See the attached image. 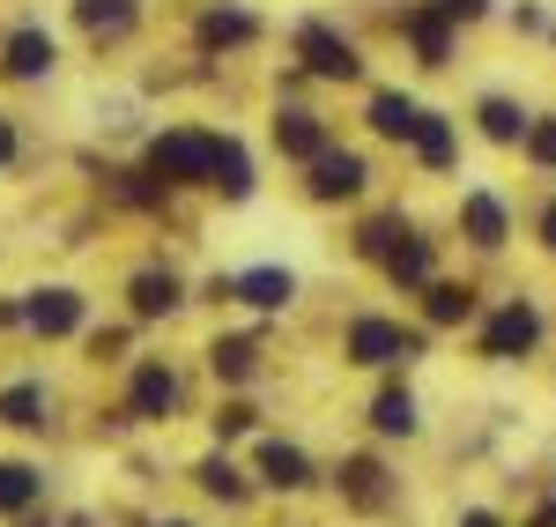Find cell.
<instances>
[{
    "label": "cell",
    "instance_id": "6da1fadb",
    "mask_svg": "<svg viewBox=\"0 0 556 527\" xmlns=\"http://www.w3.org/2000/svg\"><path fill=\"white\" fill-rule=\"evenodd\" d=\"M141 172L164 178V186H208L215 172V134L208 127H156L149 141H141Z\"/></svg>",
    "mask_w": 556,
    "mask_h": 527
},
{
    "label": "cell",
    "instance_id": "7a4b0ae2",
    "mask_svg": "<svg viewBox=\"0 0 556 527\" xmlns=\"http://www.w3.org/2000/svg\"><path fill=\"white\" fill-rule=\"evenodd\" d=\"M178 409H186V379H178V364H172V356H134L119 416H127V424H172Z\"/></svg>",
    "mask_w": 556,
    "mask_h": 527
},
{
    "label": "cell",
    "instance_id": "3957f363",
    "mask_svg": "<svg viewBox=\"0 0 556 527\" xmlns=\"http://www.w3.org/2000/svg\"><path fill=\"white\" fill-rule=\"evenodd\" d=\"M89 327V298L75 283H38V290H23V335H38V342H75Z\"/></svg>",
    "mask_w": 556,
    "mask_h": 527
},
{
    "label": "cell",
    "instance_id": "277c9868",
    "mask_svg": "<svg viewBox=\"0 0 556 527\" xmlns=\"http://www.w3.org/2000/svg\"><path fill=\"white\" fill-rule=\"evenodd\" d=\"M342 350H349V364H364V372H393V364H408V356L424 350V335H408L401 319H379V312H356Z\"/></svg>",
    "mask_w": 556,
    "mask_h": 527
},
{
    "label": "cell",
    "instance_id": "5b68a950",
    "mask_svg": "<svg viewBox=\"0 0 556 527\" xmlns=\"http://www.w3.org/2000/svg\"><path fill=\"white\" fill-rule=\"evenodd\" d=\"M119 298H127L134 327H156V319H178V312H186V275L164 267V261H149V267H134V275H127Z\"/></svg>",
    "mask_w": 556,
    "mask_h": 527
},
{
    "label": "cell",
    "instance_id": "8992f818",
    "mask_svg": "<svg viewBox=\"0 0 556 527\" xmlns=\"http://www.w3.org/2000/svg\"><path fill=\"white\" fill-rule=\"evenodd\" d=\"M298 60H304V75H319V83H356L364 75V52L334 30V23H298Z\"/></svg>",
    "mask_w": 556,
    "mask_h": 527
},
{
    "label": "cell",
    "instance_id": "52a82bcc",
    "mask_svg": "<svg viewBox=\"0 0 556 527\" xmlns=\"http://www.w3.org/2000/svg\"><path fill=\"white\" fill-rule=\"evenodd\" d=\"M52 67H60V45H52L45 23H15V30L0 38V75H8V83H45Z\"/></svg>",
    "mask_w": 556,
    "mask_h": 527
},
{
    "label": "cell",
    "instance_id": "ba28073f",
    "mask_svg": "<svg viewBox=\"0 0 556 527\" xmlns=\"http://www.w3.org/2000/svg\"><path fill=\"white\" fill-rule=\"evenodd\" d=\"M542 342V312L527 305V298H513V305L490 312V327H482V356L490 364H513V356H527Z\"/></svg>",
    "mask_w": 556,
    "mask_h": 527
},
{
    "label": "cell",
    "instance_id": "9c48e42d",
    "mask_svg": "<svg viewBox=\"0 0 556 527\" xmlns=\"http://www.w3.org/2000/svg\"><path fill=\"white\" fill-rule=\"evenodd\" d=\"M230 305H245V312H290L298 305V275L290 267H275V261H260V267H238V290H230Z\"/></svg>",
    "mask_w": 556,
    "mask_h": 527
},
{
    "label": "cell",
    "instance_id": "30bf717a",
    "mask_svg": "<svg viewBox=\"0 0 556 527\" xmlns=\"http://www.w3.org/2000/svg\"><path fill=\"white\" fill-rule=\"evenodd\" d=\"M253 476H260V490H282V498H298V490H312V453H304L298 439H260Z\"/></svg>",
    "mask_w": 556,
    "mask_h": 527
},
{
    "label": "cell",
    "instance_id": "8fae6325",
    "mask_svg": "<svg viewBox=\"0 0 556 527\" xmlns=\"http://www.w3.org/2000/svg\"><path fill=\"white\" fill-rule=\"evenodd\" d=\"M364 178H371V172H364L356 149H327L319 164H304V193H312V201H356Z\"/></svg>",
    "mask_w": 556,
    "mask_h": 527
},
{
    "label": "cell",
    "instance_id": "7c38bea8",
    "mask_svg": "<svg viewBox=\"0 0 556 527\" xmlns=\"http://www.w3.org/2000/svg\"><path fill=\"white\" fill-rule=\"evenodd\" d=\"M401 38L416 45L424 67H445V60H453V15H445L438 0H416V8L401 15Z\"/></svg>",
    "mask_w": 556,
    "mask_h": 527
},
{
    "label": "cell",
    "instance_id": "4fadbf2b",
    "mask_svg": "<svg viewBox=\"0 0 556 527\" xmlns=\"http://www.w3.org/2000/svg\"><path fill=\"white\" fill-rule=\"evenodd\" d=\"M275 149H282L290 164H319L334 141H327V120H319V112H298V104H282V112H275Z\"/></svg>",
    "mask_w": 556,
    "mask_h": 527
},
{
    "label": "cell",
    "instance_id": "5bb4252c",
    "mask_svg": "<svg viewBox=\"0 0 556 527\" xmlns=\"http://www.w3.org/2000/svg\"><path fill=\"white\" fill-rule=\"evenodd\" d=\"M52 424V387L45 379H8L0 387V431H45Z\"/></svg>",
    "mask_w": 556,
    "mask_h": 527
},
{
    "label": "cell",
    "instance_id": "9a60e30c",
    "mask_svg": "<svg viewBox=\"0 0 556 527\" xmlns=\"http://www.w3.org/2000/svg\"><path fill=\"white\" fill-rule=\"evenodd\" d=\"M253 149L238 141V134H215V172H208V193H223V201H253Z\"/></svg>",
    "mask_w": 556,
    "mask_h": 527
},
{
    "label": "cell",
    "instance_id": "2e32d148",
    "mask_svg": "<svg viewBox=\"0 0 556 527\" xmlns=\"http://www.w3.org/2000/svg\"><path fill=\"white\" fill-rule=\"evenodd\" d=\"M193 484H201V498H215V505H245V498H253V476L230 461V446H215V453L193 461Z\"/></svg>",
    "mask_w": 556,
    "mask_h": 527
},
{
    "label": "cell",
    "instance_id": "e0dca14e",
    "mask_svg": "<svg viewBox=\"0 0 556 527\" xmlns=\"http://www.w3.org/2000/svg\"><path fill=\"white\" fill-rule=\"evenodd\" d=\"M379 267H386V283H393V290H430V283H438V246L408 230V238H401Z\"/></svg>",
    "mask_w": 556,
    "mask_h": 527
},
{
    "label": "cell",
    "instance_id": "ac0fdd59",
    "mask_svg": "<svg viewBox=\"0 0 556 527\" xmlns=\"http://www.w3.org/2000/svg\"><path fill=\"white\" fill-rule=\"evenodd\" d=\"M253 38H260V15H245V8H201V23H193L201 52H238Z\"/></svg>",
    "mask_w": 556,
    "mask_h": 527
},
{
    "label": "cell",
    "instance_id": "d6986e66",
    "mask_svg": "<svg viewBox=\"0 0 556 527\" xmlns=\"http://www.w3.org/2000/svg\"><path fill=\"white\" fill-rule=\"evenodd\" d=\"M208 372L223 379V387H245V379H260V335H208Z\"/></svg>",
    "mask_w": 556,
    "mask_h": 527
},
{
    "label": "cell",
    "instance_id": "ffe728a7",
    "mask_svg": "<svg viewBox=\"0 0 556 527\" xmlns=\"http://www.w3.org/2000/svg\"><path fill=\"white\" fill-rule=\"evenodd\" d=\"M505 230H513V216H505V201L475 186L468 201H460V238H468V246H482V253H497V246H505Z\"/></svg>",
    "mask_w": 556,
    "mask_h": 527
},
{
    "label": "cell",
    "instance_id": "44dd1931",
    "mask_svg": "<svg viewBox=\"0 0 556 527\" xmlns=\"http://www.w3.org/2000/svg\"><path fill=\"white\" fill-rule=\"evenodd\" d=\"M334 484H342V498L356 505V513H379L386 498H393V484H386V468L371 461V453H349L342 468H334Z\"/></svg>",
    "mask_w": 556,
    "mask_h": 527
},
{
    "label": "cell",
    "instance_id": "7402d4cb",
    "mask_svg": "<svg viewBox=\"0 0 556 527\" xmlns=\"http://www.w3.org/2000/svg\"><path fill=\"white\" fill-rule=\"evenodd\" d=\"M364 120H371V134H386V141H416V127H424V104H416L408 89H379Z\"/></svg>",
    "mask_w": 556,
    "mask_h": 527
},
{
    "label": "cell",
    "instance_id": "603a6c76",
    "mask_svg": "<svg viewBox=\"0 0 556 527\" xmlns=\"http://www.w3.org/2000/svg\"><path fill=\"white\" fill-rule=\"evenodd\" d=\"M371 431H379V439H416V431H424L416 394H408V387H379V394H371Z\"/></svg>",
    "mask_w": 556,
    "mask_h": 527
},
{
    "label": "cell",
    "instance_id": "cb8c5ba5",
    "mask_svg": "<svg viewBox=\"0 0 556 527\" xmlns=\"http://www.w3.org/2000/svg\"><path fill=\"white\" fill-rule=\"evenodd\" d=\"M38 498H45V468H30V461H0V520H23Z\"/></svg>",
    "mask_w": 556,
    "mask_h": 527
},
{
    "label": "cell",
    "instance_id": "d4e9b609",
    "mask_svg": "<svg viewBox=\"0 0 556 527\" xmlns=\"http://www.w3.org/2000/svg\"><path fill=\"white\" fill-rule=\"evenodd\" d=\"M75 23H83L89 38H127L134 23H141V0H75Z\"/></svg>",
    "mask_w": 556,
    "mask_h": 527
},
{
    "label": "cell",
    "instance_id": "484cf974",
    "mask_svg": "<svg viewBox=\"0 0 556 527\" xmlns=\"http://www.w3.org/2000/svg\"><path fill=\"white\" fill-rule=\"evenodd\" d=\"M408 149L424 156V172H453L460 134H453V120H445V112H424V127H416V141H408Z\"/></svg>",
    "mask_w": 556,
    "mask_h": 527
},
{
    "label": "cell",
    "instance_id": "4316f807",
    "mask_svg": "<svg viewBox=\"0 0 556 527\" xmlns=\"http://www.w3.org/2000/svg\"><path fill=\"white\" fill-rule=\"evenodd\" d=\"M475 120H482V134H490L497 149H519V141H527V127H534L513 97H482V104H475Z\"/></svg>",
    "mask_w": 556,
    "mask_h": 527
},
{
    "label": "cell",
    "instance_id": "83f0119b",
    "mask_svg": "<svg viewBox=\"0 0 556 527\" xmlns=\"http://www.w3.org/2000/svg\"><path fill=\"white\" fill-rule=\"evenodd\" d=\"M475 312H482V305H475L468 283H430V290H424V319H430V327H460V319H475Z\"/></svg>",
    "mask_w": 556,
    "mask_h": 527
},
{
    "label": "cell",
    "instance_id": "f1b7e54d",
    "mask_svg": "<svg viewBox=\"0 0 556 527\" xmlns=\"http://www.w3.org/2000/svg\"><path fill=\"white\" fill-rule=\"evenodd\" d=\"M215 446H230V439H245V431H260V409L245 394H230V401H215Z\"/></svg>",
    "mask_w": 556,
    "mask_h": 527
},
{
    "label": "cell",
    "instance_id": "f546056e",
    "mask_svg": "<svg viewBox=\"0 0 556 527\" xmlns=\"http://www.w3.org/2000/svg\"><path fill=\"white\" fill-rule=\"evenodd\" d=\"M401 238H408V223H401V216H379V223H364V230H356V253H364V261H386Z\"/></svg>",
    "mask_w": 556,
    "mask_h": 527
},
{
    "label": "cell",
    "instance_id": "4dcf8cb0",
    "mask_svg": "<svg viewBox=\"0 0 556 527\" xmlns=\"http://www.w3.org/2000/svg\"><path fill=\"white\" fill-rule=\"evenodd\" d=\"M127 342H134V319L97 327V335H89V364H127Z\"/></svg>",
    "mask_w": 556,
    "mask_h": 527
},
{
    "label": "cell",
    "instance_id": "1f68e13d",
    "mask_svg": "<svg viewBox=\"0 0 556 527\" xmlns=\"http://www.w3.org/2000/svg\"><path fill=\"white\" fill-rule=\"evenodd\" d=\"M519 149H527V156H534L542 172H556V112H542V120L527 127V141H519Z\"/></svg>",
    "mask_w": 556,
    "mask_h": 527
},
{
    "label": "cell",
    "instance_id": "d6a6232c",
    "mask_svg": "<svg viewBox=\"0 0 556 527\" xmlns=\"http://www.w3.org/2000/svg\"><path fill=\"white\" fill-rule=\"evenodd\" d=\"M15 156H23V134H15V120H8V112H0V172H8V164H15Z\"/></svg>",
    "mask_w": 556,
    "mask_h": 527
},
{
    "label": "cell",
    "instance_id": "836d02e7",
    "mask_svg": "<svg viewBox=\"0 0 556 527\" xmlns=\"http://www.w3.org/2000/svg\"><path fill=\"white\" fill-rule=\"evenodd\" d=\"M438 8H445V15H453V23H475V15H482V8H490V0H438Z\"/></svg>",
    "mask_w": 556,
    "mask_h": 527
},
{
    "label": "cell",
    "instance_id": "e575fe53",
    "mask_svg": "<svg viewBox=\"0 0 556 527\" xmlns=\"http://www.w3.org/2000/svg\"><path fill=\"white\" fill-rule=\"evenodd\" d=\"M460 527H505V520H497V513H482V505H475V513H460Z\"/></svg>",
    "mask_w": 556,
    "mask_h": 527
},
{
    "label": "cell",
    "instance_id": "d590c367",
    "mask_svg": "<svg viewBox=\"0 0 556 527\" xmlns=\"http://www.w3.org/2000/svg\"><path fill=\"white\" fill-rule=\"evenodd\" d=\"M542 246H549V253H556V201H549V209H542Z\"/></svg>",
    "mask_w": 556,
    "mask_h": 527
},
{
    "label": "cell",
    "instance_id": "8d00e7d4",
    "mask_svg": "<svg viewBox=\"0 0 556 527\" xmlns=\"http://www.w3.org/2000/svg\"><path fill=\"white\" fill-rule=\"evenodd\" d=\"M15 527H60V520H52V513H38V505H30V513H23V520H15Z\"/></svg>",
    "mask_w": 556,
    "mask_h": 527
},
{
    "label": "cell",
    "instance_id": "74e56055",
    "mask_svg": "<svg viewBox=\"0 0 556 527\" xmlns=\"http://www.w3.org/2000/svg\"><path fill=\"white\" fill-rule=\"evenodd\" d=\"M60 527H97V520H89V513H67V520H60Z\"/></svg>",
    "mask_w": 556,
    "mask_h": 527
},
{
    "label": "cell",
    "instance_id": "f35d334b",
    "mask_svg": "<svg viewBox=\"0 0 556 527\" xmlns=\"http://www.w3.org/2000/svg\"><path fill=\"white\" fill-rule=\"evenodd\" d=\"M534 527H556V498H549V505H542V520H534Z\"/></svg>",
    "mask_w": 556,
    "mask_h": 527
},
{
    "label": "cell",
    "instance_id": "ab89813d",
    "mask_svg": "<svg viewBox=\"0 0 556 527\" xmlns=\"http://www.w3.org/2000/svg\"><path fill=\"white\" fill-rule=\"evenodd\" d=\"M149 527H193V520H149Z\"/></svg>",
    "mask_w": 556,
    "mask_h": 527
}]
</instances>
